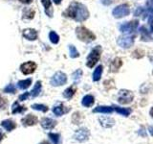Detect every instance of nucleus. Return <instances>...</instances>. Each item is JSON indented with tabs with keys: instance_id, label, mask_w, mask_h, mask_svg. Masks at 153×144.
I'll return each instance as SVG.
<instances>
[{
	"instance_id": "2f4dec72",
	"label": "nucleus",
	"mask_w": 153,
	"mask_h": 144,
	"mask_svg": "<svg viewBox=\"0 0 153 144\" xmlns=\"http://www.w3.org/2000/svg\"><path fill=\"white\" fill-rule=\"evenodd\" d=\"M69 52H70L71 58H78L79 56V51L76 50V48L73 45H69Z\"/></svg>"
},
{
	"instance_id": "ea45409f",
	"label": "nucleus",
	"mask_w": 153,
	"mask_h": 144,
	"mask_svg": "<svg viewBox=\"0 0 153 144\" xmlns=\"http://www.w3.org/2000/svg\"><path fill=\"white\" fill-rule=\"evenodd\" d=\"M21 3H23V4H30V3H32L33 2V0H19Z\"/></svg>"
},
{
	"instance_id": "9b49d317",
	"label": "nucleus",
	"mask_w": 153,
	"mask_h": 144,
	"mask_svg": "<svg viewBox=\"0 0 153 144\" xmlns=\"http://www.w3.org/2000/svg\"><path fill=\"white\" fill-rule=\"evenodd\" d=\"M69 110H70V108L65 107L62 103L56 104V106H54V108H53V112H54L56 116H62L63 114L69 112Z\"/></svg>"
},
{
	"instance_id": "f257e3e1",
	"label": "nucleus",
	"mask_w": 153,
	"mask_h": 144,
	"mask_svg": "<svg viewBox=\"0 0 153 144\" xmlns=\"http://www.w3.org/2000/svg\"><path fill=\"white\" fill-rule=\"evenodd\" d=\"M64 16L75 19L76 21L82 22L89 17V12L83 4L73 2L70 4L68 9L64 12Z\"/></svg>"
},
{
	"instance_id": "cd10ccee",
	"label": "nucleus",
	"mask_w": 153,
	"mask_h": 144,
	"mask_svg": "<svg viewBox=\"0 0 153 144\" xmlns=\"http://www.w3.org/2000/svg\"><path fill=\"white\" fill-rule=\"evenodd\" d=\"M75 91H76V88L74 86H69L68 88H66L63 92V96L66 98V99H71L72 97L74 96L75 94Z\"/></svg>"
},
{
	"instance_id": "473e14b6",
	"label": "nucleus",
	"mask_w": 153,
	"mask_h": 144,
	"mask_svg": "<svg viewBox=\"0 0 153 144\" xmlns=\"http://www.w3.org/2000/svg\"><path fill=\"white\" fill-rule=\"evenodd\" d=\"M16 86H14L13 85H8L7 86H6V88H4V91H5V92H6V93H14V92H16Z\"/></svg>"
},
{
	"instance_id": "aec40b11",
	"label": "nucleus",
	"mask_w": 153,
	"mask_h": 144,
	"mask_svg": "<svg viewBox=\"0 0 153 144\" xmlns=\"http://www.w3.org/2000/svg\"><path fill=\"white\" fill-rule=\"evenodd\" d=\"M41 88H42L41 82H40V81H37L36 83V86H33V90L30 92V94L32 95V97H33V98L37 97V96L39 95V93L41 92Z\"/></svg>"
},
{
	"instance_id": "a18cd8bd",
	"label": "nucleus",
	"mask_w": 153,
	"mask_h": 144,
	"mask_svg": "<svg viewBox=\"0 0 153 144\" xmlns=\"http://www.w3.org/2000/svg\"><path fill=\"white\" fill-rule=\"evenodd\" d=\"M150 115H151V116L153 117V108H152V109L150 110Z\"/></svg>"
},
{
	"instance_id": "a19ab883",
	"label": "nucleus",
	"mask_w": 153,
	"mask_h": 144,
	"mask_svg": "<svg viewBox=\"0 0 153 144\" xmlns=\"http://www.w3.org/2000/svg\"><path fill=\"white\" fill-rule=\"evenodd\" d=\"M5 137V134L2 133V131H1V130H0V142H1V140H2V139Z\"/></svg>"
},
{
	"instance_id": "1a4fd4ad",
	"label": "nucleus",
	"mask_w": 153,
	"mask_h": 144,
	"mask_svg": "<svg viewBox=\"0 0 153 144\" xmlns=\"http://www.w3.org/2000/svg\"><path fill=\"white\" fill-rule=\"evenodd\" d=\"M138 20H132L130 22H126L120 26V31L123 33H132L138 27Z\"/></svg>"
},
{
	"instance_id": "f3484780",
	"label": "nucleus",
	"mask_w": 153,
	"mask_h": 144,
	"mask_svg": "<svg viewBox=\"0 0 153 144\" xmlns=\"http://www.w3.org/2000/svg\"><path fill=\"white\" fill-rule=\"evenodd\" d=\"M122 64H123L122 60L120 58H115L112 61L111 64H110V70L112 72H117L120 69V67L122 66Z\"/></svg>"
},
{
	"instance_id": "49530a36",
	"label": "nucleus",
	"mask_w": 153,
	"mask_h": 144,
	"mask_svg": "<svg viewBox=\"0 0 153 144\" xmlns=\"http://www.w3.org/2000/svg\"><path fill=\"white\" fill-rule=\"evenodd\" d=\"M152 73H153V72H152Z\"/></svg>"
},
{
	"instance_id": "e433bc0d",
	"label": "nucleus",
	"mask_w": 153,
	"mask_h": 144,
	"mask_svg": "<svg viewBox=\"0 0 153 144\" xmlns=\"http://www.w3.org/2000/svg\"><path fill=\"white\" fill-rule=\"evenodd\" d=\"M29 95H30V92H25L24 94H22V95L19 96V100H20V101H25V100L28 99Z\"/></svg>"
},
{
	"instance_id": "f03ea898",
	"label": "nucleus",
	"mask_w": 153,
	"mask_h": 144,
	"mask_svg": "<svg viewBox=\"0 0 153 144\" xmlns=\"http://www.w3.org/2000/svg\"><path fill=\"white\" fill-rule=\"evenodd\" d=\"M76 35L79 40L84 42H91L96 40V36L94 34L83 26H79L76 29Z\"/></svg>"
},
{
	"instance_id": "58836bf2",
	"label": "nucleus",
	"mask_w": 153,
	"mask_h": 144,
	"mask_svg": "<svg viewBox=\"0 0 153 144\" xmlns=\"http://www.w3.org/2000/svg\"><path fill=\"white\" fill-rule=\"evenodd\" d=\"M100 1H102V3L103 5H106V6H108V5L112 4L115 1V0H100Z\"/></svg>"
},
{
	"instance_id": "c9c22d12",
	"label": "nucleus",
	"mask_w": 153,
	"mask_h": 144,
	"mask_svg": "<svg viewBox=\"0 0 153 144\" xmlns=\"http://www.w3.org/2000/svg\"><path fill=\"white\" fill-rule=\"evenodd\" d=\"M147 11L153 14V0H148V2H147Z\"/></svg>"
},
{
	"instance_id": "a878e982",
	"label": "nucleus",
	"mask_w": 153,
	"mask_h": 144,
	"mask_svg": "<svg viewBox=\"0 0 153 144\" xmlns=\"http://www.w3.org/2000/svg\"><path fill=\"white\" fill-rule=\"evenodd\" d=\"M102 65H99L97 68L95 69L94 73H93V81L97 82L100 81V77H102Z\"/></svg>"
},
{
	"instance_id": "79ce46f5",
	"label": "nucleus",
	"mask_w": 153,
	"mask_h": 144,
	"mask_svg": "<svg viewBox=\"0 0 153 144\" xmlns=\"http://www.w3.org/2000/svg\"><path fill=\"white\" fill-rule=\"evenodd\" d=\"M148 130H149V133H150V134H151V136H153V127H149V128H148Z\"/></svg>"
},
{
	"instance_id": "0eeeda50",
	"label": "nucleus",
	"mask_w": 153,
	"mask_h": 144,
	"mask_svg": "<svg viewBox=\"0 0 153 144\" xmlns=\"http://www.w3.org/2000/svg\"><path fill=\"white\" fill-rule=\"evenodd\" d=\"M89 136H90V132L87 128H80L79 130H76L74 134V138L79 142L87 141Z\"/></svg>"
},
{
	"instance_id": "2eb2a0df",
	"label": "nucleus",
	"mask_w": 153,
	"mask_h": 144,
	"mask_svg": "<svg viewBox=\"0 0 153 144\" xmlns=\"http://www.w3.org/2000/svg\"><path fill=\"white\" fill-rule=\"evenodd\" d=\"M1 126L6 130L7 132H12L13 130L16 128V124L14 121L11 119H7V120H3L1 122Z\"/></svg>"
},
{
	"instance_id": "37998d69",
	"label": "nucleus",
	"mask_w": 153,
	"mask_h": 144,
	"mask_svg": "<svg viewBox=\"0 0 153 144\" xmlns=\"http://www.w3.org/2000/svg\"><path fill=\"white\" fill-rule=\"evenodd\" d=\"M53 1H54L56 5H59V4L61 3V0H53Z\"/></svg>"
},
{
	"instance_id": "b1692460",
	"label": "nucleus",
	"mask_w": 153,
	"mask_h": 144,
	"mask_svg": "<svg viewBox=\"0 0 153 144\" xmlns=\"http://www.w3.org/2000/svg\"><path fill=\"white\" fill-rule=\"evenodd\" d=\"M113 110H115L116 112L121 114V115H123V116H128L129 114L131 112V110L130 109H124V108H120L118 106H114L113 107Z\"/></svg>"
},
{
	"instance_id": "7c9ffc66",
	"label": "nucleus",
	"mask_w": 153,
	"mask_h": 144,
	"mask_svg": "<svg viewBox=\"0 0 153 144\" xmlns=\"http://www.w3.org/2000/svg\"><path fill=\"white\" fill-rule=\"evenodd\" d=\"M49 38H50L51 42H53L54 44H56V43L59 41V35H57V34L55 31H51L50 32Z\"/></svg>"
},
{
	"instance_id": "bb28decb",
	"label": "nucleus",
	"mask_w": 153,
	"mask_h": 144,
	"mask_svg": "<svg viewBox=\"0 0 153 144\" xmlns=\"http://www.w3.org/2000/svg\"><path fill=\"white\" fill-rule=\"evenodd\" d=\"M140 31H141V37H142V40L143 41H148V40H150V34L148 33V31L146 30V29L145 27H141L140 29Z\"/></svg>"
},
{
	"instance_id": "ddd939ff",
	"label": "nucleus",
	"mask_w": 153,
	"mask_h": 144,
	"mask_svg": "<svg viewBox=\"0 0 153 144\" xmlns=\"http://www.w3.org/2000/svg\"><path fill=\"white\" fill-rule=\"evenodd\" d=\"M41 126L45 130H52L56 126V121L52 118H43L41 120Z\"/></svg>"
},
{
	"instance_id": "5701e85b",
	"label": "nucleus",
	"mask_w": 153,
	"mask_h": 144,
	"mask_svg": "<svg viewBox=\"0 0 153 144\" xmlns=\"http://www.w3.org/2000/svg\"><path fill=\"white\" fill-rule=\"evenodd\" d=\"M26 110V108L24 106H20L18 104V102H14L13 105V108H12V112L13 114L16 113H22Z\"/></svg>"
},
{
	"instance_id": "4468645a",
	"label": "nucleus",
	"mask_w": 153,
	"mask_h": 144,
	"mask_svg": "<svg viewBox=\"0 0 153 144\" xmlns=\"http://www.w3.org/2000/svg\"><path fill=\"white\" fill-rule=\"evenodd\" d=\"M38 121L37 117L33 114H28L27 116H25L22 119V123L24 126H33L36 125Z\"/></svg>"
},
{
	"instance_id": "393cba45",
	"label": "nucleus",
	"mask_w": 153,
	"mask_h": 144,
	"mask_svg": "<svg viewBox=\"0 0 153 144\" xmlns=\"http://www.w3.org/2000/svg\"><path fill=\"white\" fill-rule=\"evenodd\" d=\"M32 85V79H27V80H21L17 83L18 88L20 89H26Z\"/></svg>"
},
{
	"instance_id": "20e7f679",
	"label": "nucleus",
	"mask_w": 153,
	"mask_h": 144,
	"mask_svg": "<svg viewBox=\"0 0 153 144\" xmlns=\"http://www.w3.org/2000/svg\"><path fill=\"white\" fill-rule=\"evenodd\" d=\"M134 98V95L132 91L127 90V89H122L119 91L118 94V101L121 104H129L132 102Z\"/></svg>"
},
{
	"instance_id": "7ed1b4c3",
	"label": "nucleus",
	"mask_w": 153,
	"mask_h": 144,
	"mask_svg": "<svg viewBox=\"0 0 153 144\" xmlns=\"http://www.w3.org/2000/svg\"><path fill=\"white\" fill-rule=\"evenodd\" d=\"M100 54H102V47L100 46H96L93 48L92 51L90 52V54L87 57V62H86V65H87L89 68H92L95 66V64L99 62Z\"/></svg>"
},
{
	"instance_id": "72a5a7b5",
	"label": "nucleus",
	"mask_w": 153,
	"mask_h": 144,
	"mask_svg": "<svg viewBox=\"0 0 153 144\" xmlns=\"http://www.w3.org/2000/svg\"><path fill=\"white\" fill-rule=\"evenodd\" d=\"M81 75H82V71H81L80 69L76 70L74 73H73V80L76 81V82H78L80 79Z\"/></svg>"
},
{
	"instance_id": "4c0bfd02",
	"label": "nucleus",
	"mask_w": 153,
	"mask_h": 144,
	"mask_svg": "<svg viewBox=\"0 0 153 144\" xmlns=\"http://www.w3.org/2000/svg\"><path fill=\"white\" fill-rule=\"evenodd\" d=\"M149 27H150V33H153V14H150L149 17Z\"/></svg>"
},
{
	"instance_id": "4be33fe9",
	"label": "nucleus",
	"mask_w": 153,
	"mask_h": 144,
	"mask_svg": "<svg viewBox=\"0 0 153 144\" xmlns=\"http://www.w3.org/2000/svg\"><path fill=\"white\" fill-rule=\"evenodd\" d=\"M35 10L31 9V8H25L23 10V13H22V16L23 18H26V19H32L35 16Z\"/></svg>"
},
{
	"instance_id": "423d86ee",
	"label": "nucleus",
	"mask_w": 153,
	"mask_h": 144,
	"mask_svg": "<svg viewBox=\"0 0 153 144\" xmlns=\"http://www.w3.org/2000/svg\"><path fill=\"white\" fill-rule=\"evenodd\" d=\"M134 40H135V36L133 35H126V36H122L118 38V44L123 47V48H126V49H127V48H130L133 43H134Z\"/></svg>"
},
{
	"instance_id": "dca6fc26",
	"label": "nucleus",
	"mask_w": 153,
	"mask_h": 144,
	"mask_svg": "<svg viewBox=\"0 0 153 144\" xmlns=\"http://www.w3.org/2000/svg\"><path fill=\"white\" fill-rule=\"evenodd\" d=\"M99 121H100V125L104 128H111L115 124L114 119L110 118V117H100Z\"/></svg>"
},
{
	"instance_id": "412c9836",
	"label": "nucleus",
	"mask_w": 153,
	"mask_h": 144,
	"mask_svg": "<svg viewBox=\"0 0 153 144\" xmlns=\"http://www.w3.org/2000/svg\"><path fill=\"white\" fill-rule=\"evenodd\" d=\"M41 2L45 8V13L48 14V16H53V9H52L51 0H41Z\"/></svg>"
},
{
	"instance_id": "c756f323",
	"label": "nucleus",
	"mask_w": 153,
	"mask_h": 144,
	"mask_svg": "<svg viewBox=\"0 0 153 144\" xmlns=\"http://www.w3.org/2000/svg\"><path fill=\"white\" fill-rule=\"evenodd\" d=\"M31 108L33 110H39V112H48V107L45 105H42V104H33L31 106Z\"/></svg>"
},
{
	"instance_id": "6e6552de",
	"label": "nucleus",
	"mask_w": 153,
	"mask_h": 144,
	"mask_svg": "<svg viewBox=\"0 0 153 144\" xmlns=\"http://www.w3.org/2000/svg\"><path fill=\"white\" fill-rule=\"evenodd\" d=\"M129 13H130V11H129V8L126 4L120 5V6L115 8L113 10V12H112L114 17H116V18H121V17L126 16L129 14Z\"/></svg>"
},
{
	"instance_id": "c85d7f7f",
	"label": "nucleus",
	"mask_w": 153,
	"mask_h": 144,
	"mask_svg": "<svg viewBox=\"0 0 153 144\" xmlns=\"http://www.w3.org/2000/svg\"><path fill=\"white\" fill-rule=\"evenodd\" d=\"M48 136L53 141V144H60V134H54L50 133L48 134Z\"/></svg>"
},
{
	"instance_id": "f8f14e48",
	"label": "nucleus",
	"mask_w": 153,
	"mask_h": 144,
	"mask_svg": "<svg viewBox=\"0 0 153 144\" xmlns=\"http://www.w3.org/2000/svg\"><path fill=\"white\" fill-rule=\"evenodd\" d=\"M22 36L26 38V40H36L37 38V31L35 30V29H25V30H23V33H22Z\"/></svg>"
},
{
	"instance_id": "6ab92c4d",
	"label": "nucleus",
	"mask_w": 153,
	"mask_h": 144,
	"mask_svg": "<svg viewBox=\"0 0 153 144\" xmlns=\"http://www.w3.org/2000/svg\"><path fill=\"white\" fill-rule=\"evenodd\" d=\"M95 102V99L92 95H85L84 97L82 98V101H81V104H82V106H84V107L86 108H89L91 107V106H93Z\"/></svg>"
},
{
	"instance_id": "c03bdc74",
	"label": "nucleus",
	"mask_w": 153,
	"mask_h": 144,
	"mask_svg": "<svg viewBox=\"0 0 153 144\" xmlns=\"http://www.w3.org/2000/svg\"><path fill=\"white\" fill-rule=\"evenodd\" d=\"M39 144H50L48 141H42V142H40Z\"/></svg>"
},
{
	"instance_id": "f704fd0d",
	"label": "nucleus",
	"mask_w": 153,
	"mask_h": 144,
	"mask_svg": "<svg viewBox=\"0 0 153 144\" xmlns=\"http://www.w3.org/2000/svg\"><path fill=\"white\" fill-rule=\"evenodd\" d=\"M7 105H8L7 99L3 98L2 96H0V110H5L7 108Z\"/></svg>"
},
{
	"instance_id": "a211bd4d",
	"label": "nucleus",
	"mask_w": 153,
	"mask_h": 144,
	"mask_svg": "<svg viewBox=\"0 0 153 144\" xmlns=\"http://www.w3.org/2000/svg\"><path fill=\"white\" fill-rule=\"evenodd\" d=\"M93 112H100V113H112L113 112V108L112 107H107V106H100L96 109L93 110Z\"/></svg>"
},
{
	"instance_id": "39448f33",
	"label": "nucleus",
	"mask_w": 153,
	"mask_h": 144,
	"mask_svg": "<svg viewBox=\"0 0 153 144\" xmlns=\"http://www.w3.org/2000/svg\"><path fill=\"white\" fill-rule=\"evenodd\" d=\"M67 82V76L65 73L61 71L56 72V73L52 77L51 79V85L53 86H60L66 84Z\"/></svg>"
},
{
	"instance_id": "9d476101",
	"label": "nucleus",
	"mask_w": 153,
	"mask_h": 144,
	"mask_svg": "<svg viewBox=\"0 0 153 144\" xmlns=\"http://www.w3.org/2000/svg\"><path fill=\"white\" fill-rule=\"evenodd\" d=\"M36 69V62H27L20 65V70L22 73L25 75L33 73Z\"/></svg>"
}]
</instances>
